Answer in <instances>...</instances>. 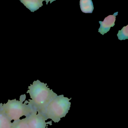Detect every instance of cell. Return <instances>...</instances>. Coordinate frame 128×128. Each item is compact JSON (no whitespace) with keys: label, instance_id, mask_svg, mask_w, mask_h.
Listing matches in <instances>:
<instances>
[{"label":"cell","instance_id":"cell-3","mask_svg":"<svg viewBox=\"0 0 128 128\" xmlns=\"http://www.w3.org/2000/svg\"><path fill=\"white\" fill-rule=\"evenodd\" d=\"M0 110L11 121L18 120L22 117L28 116L36 111L31 105L23 103L21 100L18 101L16 99L8 100L6 103L2 104Z\"/></svg>","mask_w":128,"mask_h":128},{"label":"cell","instance_id":"cell-7","mask_svg":"<svg viewBox=\"0 0 128 128\" xmlns=\"http://www.w3.org/2000/svg\"><path fill=\"white\" fill-rule=\"evenodd\" d=\"M80 6L82 12L84 13H92L94 9L91 0H80Z\"/></svg>","mask_w":128,"mask_h":128},{"label":"cell","instance_id":"cell-8","mask_svg":"<svg viewBox=\"0 0 128 128\" xmlns=\"http://www.w3.org/2000/svg\"><path fill=\"white\" fill-rule=\"evenodd\" d=\"M11 120L0 110V128H11Z\"/></svg>","mask_w":128,"mask_h":128},{"label":"cell","instance_id":"cell-10","mask_svg":"<svg viewBox=\"0 0 128 128\" xmlns=\"http://www.w3.org/2000/svg\"><path fill=\"white\" fill-rule=\"evenodd\" d=\"M118 39L120 40H125L128 39V25L124 26L121 30H119L117 35Z\"/></svg>","mask_w":128,"mask_h":128},{"label":"cell","instance_id":"cell-5","mask_svg":"<svg viewBox=\"0 0 128 128\" xmlns=\"http://www.w3.org/2000/svg\"><path fill=\"white\" fill-rule=\"evenodd\" d=\"M118 12L114 13L113 15H110L106 17L103 21H99L100 27L98 29V32L104 35L110 30V28L115 25L116 16H118Z\"/></svg>","mask_w":128,"mask_h":128},{"label":"cell","instance_id":"cell-6","mask_svg":"<svg viewBox=\"0 0 128 128\" xmlns=\"http://www.w3.org/2000/svg\"><path fill=\"white\" fill-rule=\"evenodd\" d=\"M44 0H20V2L32 12H34L43 6Z\"/></svg>","mask_w":128,"mask_h":128},{"label":"cell","instance_id":"cell-1","mask_svg":"<svg viewBox=\"0 0 128 128\" xmlns=\"http://www.w3.org/2000/svg\"><path fill=\"white\" fill-rule=\"evenodd\" d=\"M27 93L29 94L32 99L28 102L29 104L37 112H40L52 99L58 96L48 88L47 84L38 80L34 81L32 84L28 87Z\"/></svg>","mask_w":128,"mask_h":128},{"label":"cell","instance_id":"cell-2","mask_svg":"<svg viewBox=\"0 0 128 128\" xmlns=\"http://www.w3.org/2000/svg\"><path fill=\"white\" fill-rule=\"evenodd\" d=\"M72 98L64 97V95L57 96L52 99L41 111L46 119H51L54 122H58L62 118L66 116L70 109Z\"/></svg>","mask_w":128,"mask_h":128},{"label":"cell","instance_id":"cell-9","mask_svg":"<svg viewBox=\"0 0 128 128\" xmlns=\"http://www.w3.org/2000/svg\"><path fill=\"white\" fill-rule=\"evenodd\" d=\"M11 128H28L26 117L14 121L12 123Z\"/></svg>","mask_w":128,"mask_h":128},{"label":"cell","instance_id":"cell-4","mask_svg":"<svg viewBox=\"0 0 128 128\" xmlns=\"http://www.w3.org/2000/svg\"><path fill=\"white\" fill-rule=\"evenodd\" d=\"M28 128H48V125H52V120L46 122L44 117L40 113L34 111L26 117Z\"/></svg>","mask_w":128,"mask_h":128}]
</instances>
